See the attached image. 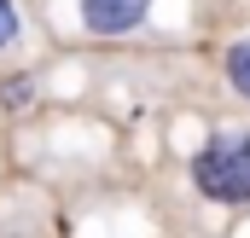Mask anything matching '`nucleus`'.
<instances>
[{"label": "nucleus", "instance_id": "4", "mask_svg": "<svg viewBox=\"0 0 250 238\" xmlns=\"http://www.w3.org/2000/svg\"><path fill=\"white\" fill-rule=\"evenodd\" d=\"M18 35H23V18H18V6H12V0H0V53H6Z\"/></svg>", "mask_w": 250, "mask_h": 238}, {"label": "nucleus", "instance_id": "1", "mask_svg": "<svg viewBox=\"0 0 250 238\" xmlns=\"http://www.w3.org/2000/svg\"><path fill=\"white\" fill-rule=\"evenodd\" d=\"M192 180L215 203H250V134H221L192 157Z\"/></svg>", "mask_w": 250, "mask_h": 238}, {"label": "nucleus", "instance_id": "2", "mask_svg": "<svg viewBox=\"0 0 250 238\" xmlns=\"http://www.w3.org/2000/svg\"><path fill=\"white\" fill-rule=\"evenodd\" d=\"M146 12H151V0H82V23L93 35H128L146 23Z\"/></svg>", "mask_w": 250, "mask_h": 238}, {"label": "nucleus", "instance_id": "5", "mask_svg": "<svg viewBox=\"0 0 250 238\" xmlns=\"http://www.w3.org/2000/svg\"><path fill=\"white\" fill-rule=\"evenodd\" d=\"M29 93H35V87H29V81H23V76H18V81H6V87H0V99H6V105H29Z\"/></svg>", "mask_w": 250, "mask_h": 238}, {"label": "nucleus", "instance_id": "3", "mask_svg": "<svg viewBox=\"0 0 250 238\" xmlns=\"http://www.w3.org/2000/svg\"><path fill=\"white\" fill-rule=\"evenodd\" d=\"M227 81L239 87L250 99V41H239V47H227Z\"/></svg>", "mask_w": 250, "mask_h": 238}]
</instances>
